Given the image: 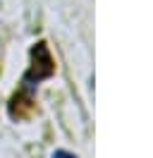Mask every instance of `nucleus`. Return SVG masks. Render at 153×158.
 <instances>
[{"mask_svg":"<svg viewBox=\"0 0 153 158\" xmlns=\"http://www.w3.org/2000/svg\"><path fill=\"white\" fill-rule=\"evenodd\" d=\"M53 158H76V156H74V153H69V151H55Z\"/></svg>","mask_w":153,"mask_h":158,"instance_id":"nucleus-2","label":"nucleus"},{"mask_svg":"<svg viewBox=\"0 0 153 158\" xmlns=\"http://www.w3.org/2000/svg\"><path fill=\"white\" fill-rule=\"evenodd\" d=\"M53 72H55V60H53L46 43L38 41L31 48V65H29L27 74L22 77V86L10 101V118L24 120L27 115H31V110H34V91H36L38 81L48 79Z\"/></svg>","mask_w":153,"mask_h":158,"instance_id":"nucleus-1","label":"nucleus"}]
</instances>
